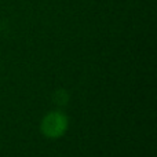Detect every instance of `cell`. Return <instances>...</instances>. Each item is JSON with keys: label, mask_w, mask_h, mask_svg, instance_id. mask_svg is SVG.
<instances>
[{"label": "cell", "mask_w": 157, "mask_h": 157, "mask_svg": "<svg viewBox=\"0 0 157 157\" xmlns=\"http://www.w3.org/2000/svg\"><path fill=\"white\" fill-rule=\"evenodd\" d=\"M66 119L61 113H50L43 121V131L48 136H58L65 131Z\"/></svg>", "instance_id": "1"}]
</instances>
